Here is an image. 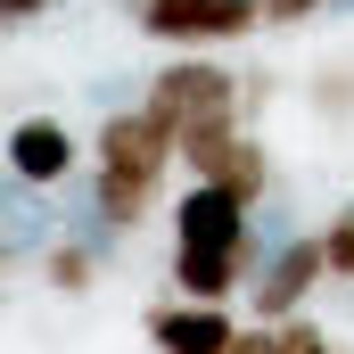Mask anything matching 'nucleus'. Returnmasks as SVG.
<instances>
[{
    "label": "nucleus",
    "mask_w": 354,
    "mask_h": 354,
    "mask_svg": "<svg viewBox=\"0 0 354 354\" xmlns=\"http://www.w3.org/2000/svg\"><path fill=\"white\" fill-rule=\"evenodd\" d=\"M330 280V248H322V231H288L280 248H272V264L248 280V313L256 322H288V313H305V297Z\"/></svg>",
    "instance_id": "7ed1b4c3"
},
{
    "label": "nucleus",
    "mask_w": 354,
    "mask_h": 354,
    "mask_svg": "<svg viewBox=\"0 0 354 354\" xmlns=\"http://www.w3.org/2000/svg\"><path fill=\"white\" fill-rule=\"evenodd\" d=\"M181 174L189 181H223V189H239L248 206L272 189V149L248 132V124H223V132H189L181 140Z\"/></svg>",
    "instance_id": "20e7f679"
},
{
    "label": "nucleus",
    "mask_w": 354,
    "mask_h": 354,
    "mask_svg": "<svg viewBox=\"0 0 354 354\" xmlns=\"http://www.w3.org/2000/svg\"><path fill=\"white\" fill-rule=\"evenodd\" d=\"M313 115H330V124L354 115V66H322L313 75Z\"/></svg>",
    "instance_id": "9b49d317"
},
{
    "label": "nucleus",
    "mask_w": 354,
    "mask_h": 354,
    "mask_svg": "<svg viewBox=\"0 0 354 354\" xmlns=\"http://www.w3.org/2000/svg\"><path fill=\"white\" fill-rule=\"evenodd\" d=\"M346 214H354V206H346Z\"/></svg>",
    "instance_id": "dca6fc26"
},
{
    "label": "nucleus",
    "mask_w": 354,
    "mask_h": 354,
    "mask_svg": "<svg viewBox=\"0 0 354 354\" xmlns=\"http://www.w3.org/2000/svg\"><path fill=\"white\" fill-rule=\"evenodd\" d=\"M99 248H107V223H99V214H91L83 231L50 239V248H41V288H58V297H91V288H99Z\"/></svg>",
    "instance_id": "1a4fd4ad"
},
{
    "label": "nucleus",
    "mask_w": 354,
    "mask_h": 354,
    "mask_svg": "<svg viewBox=\"0 0 354 354\" xmlns=\"http://www.w3.org/2000/svg\"><path fill=\"white\" fill-rule=\"evenodd\" d=\"M50 8H58V0H0V17H8V25H33V17H50Z\"/></svg>",
    "instance_id": "2eb2a0df"
},
{
    "label": "nucleus",
    "mask_w": 354,
    "mask_h": 354,
    "mask_svg": "<svg viewBox=\"0 0 354 354\" xmlns=\"http://www.w3.org/2000/svg\"><path fill=\"white\" fill-rule=\"evenodd\" d=\"M140 330H149L157 354H231L239 346L231 305H206V297H165V305H149Z\"/></svg>",
    "instance_id": "39448f33"
},
{
    "label": "nucleus",
    "mask_w": 354,
    "mask_h": 354,
    "mask_svg": "<svg viewBox=\"0 0 354 354\" xmlns=\"http://www.w3.org/2000/svg\"><path fill=\"white\" fill-rule=\"evenodd\" d=\"M322 8H330V0H264V25L272 33H297V25H313Z\"/></svg>",
    "instance_id": "4468645a"
},
{
    "label": "nucleus",
    "mask_w": 354,
    "mask_h": 354,
    "mask_svg": "<svg viewBox=\"0 0 354 354\" xmlns=\"http://www.w3.org/2000/svg\"><path fill=\"white\" fill-rule=\"evenodd\" d=\"M140 107H149L157 124H174V140H189V132L248 124V83H239V75H223L214 58H174V66L149 83Z\"/></svg>",
    "instance_id": "f03ea898"
},
{
    "label": "nucleus",
    "mask_w": 354,
    "mask_h": 354,
    "mask_svg": "<svg viewBox=\"0 0 354 354\" xmlns=\"http://www.w3.org/2000/svg\"><path fill=\"white\" fill-rule=\"evenodd\" d=\"M322 248H330V280H354V214L322 223Z\"/></svg>",
    "instance_id": "ddd939ff"
},
{
    "label": "nucleus",
    "mask_w": 354,
    "mask_h": 354,
    "mask_svg": "<svg viewBox=\"0 0 354 354\" xmlns=\"http://www.w3.org/2000/svg\"><path fill=\"white\" fill-rule=\"evenodd\" d=\"M256 231V206L223 181H189L174 206V248H248Z\"/></svg>",
    "instance_id": "423d86ee"
},
{
    "label": "nucleus",
    "mask_w": 354,
    "mask_h": 354,
    "mask_svg": "<svg viewBox=\"0 0 354 354\" xmlns=\"http://www.w3.org/2000/svg\"><path fill=\"white\" fill-rule=\"evenodd\" d=\"M272 354H330V330L305 322V313H288V322H272Z\"/></svg>",
    "instance_id": "f8f14e48"
},
{
    "label": "nucleus",
    "mask_w": 354,
    "mask_h": 354,
    "mask_svg": "<svg viewBox=\"0 0 354 354\" xmlns=\"http://www.w3.org/2000/svg\"><path fill=\"white\" fill-rule=\"evenodd\" d=\"M248 248H174V288L181 297H206V305H231L248 288Z\"/></svg>",
    "instance_id": "6e6552de"
},
{
    "label": "nucleus",
    "mask_w": 354,
    "mask_h": 354,
    "mask_svg": "<svg viewBox=\"0 0 354 354\" xmlns=\"http://www.w3.org/2000/svg\"><path fill=\"white\" fill-rule=\"evenodd\" d=\"M8 174H17V189H58L75 174V132L58 115H25L8 132Z\"/></svg>",
    "instance_id": "0eeeda50"
},
{
    "label": "nucleus",
    "mask_w": 354,
    "mask_h": 354,
    "mask_svg": "<svg viewBox=\"0 0 354 354\" xmlns=\"http://www.w3.org/2000/svg\"><path fill=\"white\" fill-rule=\"evenodd\" d=\"M140 33L174 50H206L223 41V0H140Z\"/></svg>",
    "instance_id": "9d476101"
},
{
    "label": "nucleus",
    "mask_w": 354,
    "mask_h": 354,
    "mask_svg": "<svg viewBox=\"0 0 354 354\" xmlns=\"http://www.w3.org/2000/svg\"><path fill=\"white\" fill-rule=\"evenodd\" d=\"M91 157H99V174H91V214L107 223V239H132V231L149 223V206H157L165 174L181 165L174 124H157L149 107H107Z\"/></svg>",
    "instance_id": "f257e3e1"
}]
</instances>
